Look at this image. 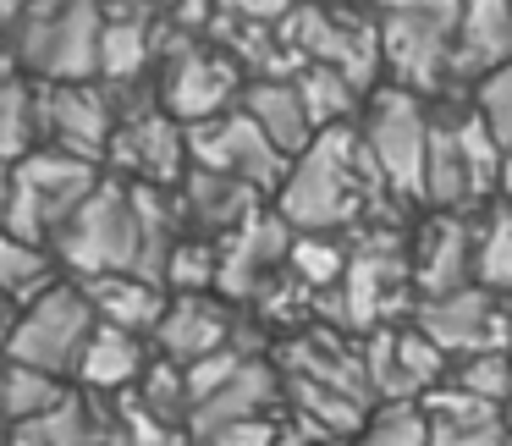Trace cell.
<instances>
[{"instance_id": "44", "label": "cell", "mask_w": 512, "mask_h": 446, "mask_svg": "<svg viewBox=\"0 0 512 446\" xmlns=\"http://www.w3.org/2000/svg\"><path fill=\"white\" fill-rule=\"evenodd\" d=\"M507 353H512V347H507Z\"/></svg>"}, {"instance_id": "12", "label": "cell", "mask_w": 512, "mask_h": 446, "mask_svg": "<svg viewBox=\"0 0 512 446\" xmlns=\"http://www.w3.org/2000/svg\"><path fill=\"white\" fill-rule=\"evenodd\" d=\"M292 243H298V226L281 210H259L248 226H237L232 237H221V276H215V292L221 298H259L281 270L292 265Z\"/></svg>"}, {"instance_id": "7", "label": "cell", "mask_w": 512, "mask_h": 446, "mask_svg": "<svg viewBox=\"0 0 512 446\" xmlns=\"http://www.w3.org/2000/svg\"><path fill=\"white\" fill-rule=\"evenodd\" d=\"M100 314H94L83 287H56L50 298H39L34 309L17 314L12 325V364L45 369V375H78L83 353H89Z\"/></svg>"}, {"instance_id": "17", "label": "cell", "mask_w": 512, "mask_h": 446, "mask_svg": "<svg viewBox=\"0 0 512 446\" xmlns=\"http://www.w3.org/2000/svg\"><path fill=\"white\" fill-rule=\"evenodd\" d=\"M281 369L287 380H314V386H331V391H347V397L369 402V369H364V353L342 342V331L331 325H303L281 342Z\"/></svg>"}, {"instance_id": "35", "label": "cell", "mask_w": 512, "mask_h": 446, "mask_svg": "<svg viewBox=\"0 0 512 446\" xmlns=\"http://www.w3.org/2000/svg\"><path fill=\"white\" fill-rule=\"evenodd\" d=\"M215 276H221V248L210 237H188L166 265V287L177 292H215Z\"/></svg>"}, {"instance_id": "31", "label": "cell", "mask_w": 512, "mask_h": 446, "mask_svg": "<svg viewBox=\"0 0 512 446\" xmlns=\"http://www.w3.org/2000/svg\"><path fill=\"white\" fill-rule=\"evenodd\" d=\"M67 397H72V391L61 386V375H45V369H28V364L6 369V413H12V424L39 419V413L61 408Z\"/></svg>"}, {"instance_id": "19", "label": "cell", "mask_w": 512, "mask_h": 446, "mask_svg": "<svg viewBox=\"0 0 512 446\" xmlns=\"http://www.w3.org/2000/svg\"><path fill=\"white\" fill-rule=\"evenodd\" d=\"M177 199H182V215H188V232L210 237V243L232 237L237 226H248L265 210V204H259V188H248V182H237V177H221V171H204V166L188 171Z\"/></svg>"}, {"instance_id": "16", "label": "cell", "mask_w": 512, "mask_h": 446, "mask_svg": "<svg viewBox=\"0 0 512 446\" xmlns=\"http://www.w3.org/2000/svg\"><path fill=\"white\" fill-rule=\"evenodd\" d=\"M232 336H237V320L226 314L221 298H210V292H177L166 320H160V331H155V347H160V358L193 369L204 358L226 353Z\"/></svg>"}, {"instance_id": "5", "label": "cell", "mask_w": 512, "mask_h": 446, "mask_svg": "<svg viewBox=\"0 0 512 446\" xmlns=\"http://www.w3.org/2000/svg\"><path fill=\"white\" fill-rule=\"evenodd\" d=\"M61 259L83 281L94 276H144V226H138V199L127 182L105 177L94 199L72 215V226L56 237Z\"/></svg>"}, {"instance_id": "25", "label": "cell", "mask_w": 512, "mask_h": 446, "mask_svg": "<svg viewBox=\"0 0 512 446\" xmlns=\"http://www.w3.org/2000/svg\"><path fill=\"white\" fill-rule=\"evenodd\" d=\"M287 402L298 413V430L320 435V441H358V430L369 424V402L347 397V391L314 386V380H287Z\"/></svg>"}, {"instance_id": "22", "label": "cell", "mask_w": 512, "mask_h": 446, "mask_svg": "<svg viewBox=\"0 0 512 446\" xmlns=\"http://www.w3.org/2000/svg\"><path fill=\"white\" fill-rule=\"evenodd\" d=\"M78 287L89 292L100 325H116V331H133V336L160 331V320L171 309L160 281H149V276H94V281H78Z\"/></svg>"}, {"instance_id": "30", "label": "cell", "mask_w": 512, "mask_h": 446, "mask_svg": "<svg viewBox=\"0 0 512 446\" xmlns=\"http://www.w3.org/2000/svg\"><path fill=\"white\" fill-rule=\"evenodd\" d=\"M353 446H430V413L419 402H380Z\"/></svg>"}, {"instance_id": "2", "label": "cell", "mask_w": 512, "mask_h": 446, "mask_svg": "<svg viewBox=\"0 0 512 446\" xmlns=\"http://www.w3.org/2000/svg\"><path fill=\"white\" fill-rule=\"evenodd\" d=\"M105 45L100 0H34L12 23V67L39 83H94Z\"/></svg>"}, {"instance_id": "11", "label": "cell", "mask_w": 512, "mask_h": 446, "mask_svg": "<svg viewBox=\"0 0 512 446\" xmlns=\"http://www.w3.org/2000/svg\"><path fill=\"white\" fill-rule=\"evenodd\" d=\"M364 369H369V391L380 402H424L446 375V353L419 331H397V325H380L364 342Z\"/></svg>"}, {"instance_id": "26", "label": "cell", "mask_w": 512, "mask_h": 446, "mask_svg": "<svg viewBox=\"0 0 512 446\" xmlns=\"http://www.w3.org/2000/svg\"><path fill=\"white\" fill-rule=\"evenodd\" d=\"M160 67L155 50V23H105V45H100V78L111 89L144 83Z\"/></svg>"}, {"instance_id": "32", "label": "cell", "mask_w": 512, "mask_h": 446, "mask_svg": "<svg viewBox=\"0 0 512 446\" xmlns=\"http://www.w3.org/2000/svg\"><path fill=\"white\" fill-rule=\"evenodd\" d=\"M347 265H353V254H347L342 243H331V237H314V232H298V243H292V276L303 281V287L314 292H331L342 287Z\"/></svg>"}, {"instance_id": "13", "label": "cell", "mask_w": 512, "mask_h": 446, "mask_svg": "<svg viewBox=\"0 0 512 446\" xmlns=\"http://www.w3.org/2000/svg\"><path fill=\"white\" fill-rule=\"evenodd\" d=\"M122 133V105L111 83H50V149L78 160H111Z\"/></svg>"}, {"instance_id": "41", "label": "cell", "mask_w": 512, "mask_h": 446, "mask_svg": "<svg viewBox=\"0 0 512 446\" xmlns=\"http://www.w3.org/2000/svg\"><path fill=\"white\" fill-rule=\"evenodd\" d=\"M28 6H34V0H0V12H6V23H17V17L28 12Z\"/></svg>"}, {"instance_id": "37", "label": "cell", "mask_w": 512, "mask_h": 446, "mask_svg": "<svg viewBox=\"0 0 512 446\" xmlns=\"http://www.w3.org/2000/svg\"><path fill=\"white\" fill-rule=\"evenodd\" d=\"M474 111L485 116V127L496 133V144L512 155V67H501L496 78H485L474 89Z\"/></svg>"}, {"instance_id": "23", "label": "cell", "mask_w": 512, "mask_h": 446, "mask_svg": "<svg viewBox=\"0 0 512 446\" xmlns=\"http://www.w3.org/2000/svg\"><path fill=\"white\" fill-rule=\"evenodd\" d=\"M243 111L254 116L259 127H265L270 144H276L287 160H298L303 149H309L314 138H320V127H314V116H309V105H303V89H298V83H281V78H270V83H248Z\"/></svg>"}, {"instance_id": "8", "label": "cell", "mask_w": 512, "mask_h": 446, "mask_svg": "<svg viewBox=\"0 0 512 446\" xmlns=\"http://www.w3.org/2000/svg\"><path fill=\"white\" fill-rule=\"evenodd\" d=\"M188 144H193V166L237 177V182H248V188H259V193L265 188L281 193V182H287V171H292V160L270 144V133L243 111V105L226 111V116H215V122L188 127Z\"/></svg>"}, {"instance_id": "39", "label": "cell", "mask_w": 512, "mask_h": 446, "mask_svg": "<svg viewBox=\"0 0 512 446\" xmlns=\"http://www.w3.org/2000/svg\"><path fill=\"white\" fill-rule=\"evenodd\" d=\"M221 17H237V23H265V28H281L292 17L298 0H215Z\"/></svg>"}, {"instance_id": "38", "label": "cell", "mask_w": 512, "mask_h": 446, "mask_svg": "<svg viewBox=\"0 0 512 446\" xmlns=\"http://www.w3.org/2000/svg\"><path fill=\"white\" fill-rule=\"evenodd\" d=\"M430 446H512L507 419L501 424H430Z\"/></svg>"}, {"instance_id": "24", "label": "cell", "mask_w": 512, "mask_h": 446, "mask_svg": "<svg viewBox=\"0 0 512 446\" xmlns=\"http://www.w3.org/2000/svg\"><path fill=\"white\" fill-rule=\"evenodd\" d=\"M144 369H149V358L138 347V336L116 331V325H100L89 353H83V364H78V380L89 397H122V391H138Z\"/></svg>"}, {"instance_id": "6", "label": "cell", "mask_w": 512, "mask_h": 446, "mask_svg": "<svg viewBox=\"0 0 512 446\" xmlns=\"http://www.w3.org/2000/svg\"><path fill=\"white\" fill-rule=\"evenodd\" d=\"M358 138H364L375 171L386 177V188L397 199H424V171H430V122H424L419 94L408 89H380L369 100L364 122H358Z\"/></svg>"}, {"instance_id": "1", "label": "cell", "mask_w": 512, "mask_h": 446, "mask_svg": "<svg viewBox=\"0 0 512 446\" xmlns=\"http://www.w3.org/2000/svg\"><path fill=\"white\" fill-rule=\"evenodd\" d=\"M386 193L391 188L369 160L358 127H331L292 160L287 182L276 193V210L298 232L325 237V232H342V226H358Z\"/></svg>"}, {"instance_id": "4", "label": "cell", "mask_w": 512, "mask_h": 446, "mask_svg": "<svg viewBox=\"0 0 512 446\" xmlns=\"http://www.w3.org/2000/svg\"><path fill=\"white\" fill-rule=\"evenodd\" d=\"M100 182L105 177L94 171V160H78L67 149H39V155L17 160L12 182H6V237L45 248V237L67 232Z\"/></svg>"}, {"instance_id": "34", "label": "cell", "mask_w": 512, "mask_h": 446, "mask_svg": "<svg viewBox=\"0 0 512 446\" xmlns=\"http://www.w3.org/2000/svg\"><path fill=\"white\" fill-rule=\"evenodd\" d=\"M479 287H490L496 298L512 303V199L496 204L485 226V248H479Z\"/></svg>"}, {"instance_id": "28", "label": "cell", "mask_w": 512, "mask_h": 446, "mask_svg": "<svg viewBox=\"0 0 512 446\" xmlns=\"http://www.w3.org/2000/svg\"><path fill=\"white\" fill-rule=\"evenodd\" d=\"M298 89H303V105H309V116H314L320 133H331V127H353L347 116H358V89L336 67H303Z\"/></svg>"}, {"instance_id": "3", "label": "cell", "mask_w": 512, "mask_h": 446, "mask_svg": "<svg viewBox=\"0 0 512 446\" xmlns=\"http://www.w3.org/2000/svg\"><path fill=\"white\" fill-rule=\"evenodd\" d=\"M457 23L463 0H380L375 28L391 83L408 94H435L441 83H452Z\"/></svg>"}, {"instance_id": "15", "label": "cell", "mask_w": 512, "mask_h": 446, "mask_svg": "<svg viewBox=\"0 0 512 446\" xmlns=\"http://www.w3.org/2000/svg\"><path fill=\"white\" fill-rule=\"evenodd\" d=\"M479 248H485V226H474L468 215H435L413 237V287H419V303L474 287Z\"/></svg>"}, {"instance_id": "20", "label": "cell", "mask_w": 512, "mask_h": 446, "mask_svg": "<svg viewBox=\"0 0 512 446\" xmlns=\"http://www.w3.org/2000/svg\"><path fill=\"white\" fill-rule=\"evenodd\" d=\"M281 386H287V380H281L265 358H248V364L237 369V375L226 380L210 402H199V408H193L188 441H204V435L226 430V424H243V419H265V408L281 397Z\"/></svg>"}, {"instance_id": "27", "label": "cell", "mask_w": 512, "mask_h": 446, "mask_svg": "<svg viewBox=\"0 0 512 446\" xmlns=\"http://www.w3.org/2000/svg\"><path fill=\"white\" fill-rule=\"evenodd\" d=\"M0 287H6V298L17 303V314L34 309L39 298H50V292L61 287L56 265H50V248L6 237V243H0Z\"/></svg>"}, {"instance_id": "33", "label": "cell", "mask_w": 512, "mask_h": 446, "mask_svg": "<svg viewBox=\"0 0 512 446\" xmlns=\"http://www.w3.org/2000/svg\"><path fill=\"white\" fill-rule=\"evenodd\" d=\"M446 380H452V386H463V391H474V397H485L490 408H501V413L512 408V353L457 358V369Z\"/></svg>"}, {"instance_id": "10", "label": "cell", "mask_w": 512, "mask_h": 446, "mask_svg": "<svg viewBox=\"0 0 512 446\" xmlns=\"http://www.w3.org/2000/svg\"><path fill=\"white\" fill-rule=\"evenodd\" d=\"M243 94H248L243 67L232 56H221L215 45H193L177 61L160 67V105L182 127H199V122H215V116L237 111Z\"/></svg>"}, {"instance_id": "36", "label": "cell", "mask_w": 512, "mask_h": 446, "mask_svg": "<svg viewBox=\"0 0 512 446\" xmlns=\"http://www.w3.org/2000/svg\"><path fill=\"white\" fill-rule=\"evenodd\" d=\"M424 413H430V424H501L507 413L490 408L485 397H474V391L452 386V380H441V386L430 391V397L419 402Z\"/></svg>"}, {"instance_id": "29", "label": "cell", "mask_w": 512, "mask_h": 446, "mask_svg": "<svg viewBox=\"0 0 512 446\" xmlns=\"http://www.w3.org/2000/svg\"><path fill=\"white\" fill-rule=\"evenodd\" d=\"M138 402H144L155 419H166V424H177V430H188V424H193V386H188V369L171 364V358L149 364L144 380H138Z\"/></svg>"}, {"instance_id": "40", "label": "cell", "mask_w": 512, "mask_h": 446, "mask_svg": "<svg viewBox=\"0 0 512 446\" xmlns=\"http://www.w3.org/2000/svg\"><path fill=\"white\" fill-rule=\"evenodd\" d=\"M276 446H336V441H320V435H309V430H298V424H292V430L276 435Z\"/></svg>"}, {"instance_id": "9", "label": "cell", "mask_w": 512, "mask_h": 446, "mask_svg": "<svg viewBox=\"0 0 512 446\" xmlns=\"http://www.w3.org/2000/svg\"><path fill=\"white\" fill-rule=\"evenodd\" d=\"M413 325L452 358L507 353L512 347V303H501L490 287H463V292H446V298H424L413 309Z\"/></svg>"}, {"instance_id": "18", "label": "cell", "mask_w": 512, "mask_h": 446, "mask_svg": "<svg viewBox=\"0 0 512 446\" xmlns=\"http://www.w3.org/2000/svg\"><path fill=\"white\" fill-rule=\"evenodd\" d=\"M512 67V0H463L452 50V83H485Z\"/></svg>"}, {"instance_id": "43", "label": "cell", "mask_w": 512, "mask_h": 446, "mask_svg": "<svg viewBox=\"0 0 512 446\" xmlns=\"http://www.w3.org/2000/svg\"><path fill=\"white\" fill-rule=\"evenodd\" d=\"M507 430H512V408H507Z\"/></svg>"}, {"instance_id": "14", "label": "cell", "mask_w": 512, "mask_h": 446, "mask_svg": "<svg viewBox=\"0 0 512 446\" xmlns=\"http://www.w3.org/2000/svg\"><path fill=\"white\" fill-rule=\"evenodd\" d=\"M111 166L116 171H133L138 182L149 188H182L193 171V144H188V127L160 105V111L138 116V122H122L111 144Z\"/></svg>"}, {"instance_id": "21", "label": "cell", "mask_w": 512, "mask_h": 446, "mask_svg": "<svg viewBox=\"0 0 512 446\" xmlns=\"http://www.w3.org/2000/svg\"><path fill=\"white\" fill-rule=\"evenodd\" d=\"M0 144L12 166L50 149V83L28 78L23 67L6 72V89H0Z\"/></svg>"}, {"instance_id": "42", "label": "cell", "mask_w": 512, "mask_h": 446, "mask_svg": "<svg viewBox=\"0 0 512 446\" xmlns=\"http://www.w3.org/2000/svg\"><path fill=\"white\" fill-rule=\"evenodd\" d=\"M501 199H512V155H507V171H501Z\"/></svg>"}]
</instances>
